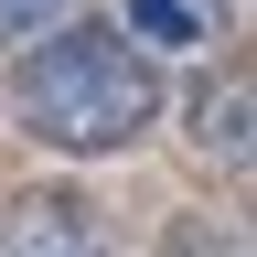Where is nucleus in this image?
<instances>
[{"instance_id":"nucleus-1","label":"nucleus","mask_w":257,"mask_h":257,"mask_svg":"<svg viewBox=\"0 0 257 257\" xmlns=\"http://www.w3.org/2000/svg\"><path fill=\"white\" fill-rule=\"evenodd\" d=\"M11 107H22V128H32L43 150L96 161V150H128V140L161 118V64L128 43L118 22H54L43 43L22 54Z\"/></svg>"},{"instance_id":"nucleus-2","label":"nucleus","mask_w":257,"mask_h":257,"mask_svg":"<svg viewBox=\"0 0 257 257\" xmlns=\"http://www.w3.org/2000/svg\"><path fill=\"white\" fill-rule=\"evenodd\" d=\"M0 257H118V246H107V225H96L86 193H32L22 225L0 236Z\"/></svg>"},{"instance_id":"nucleus-3","label":"nucleus","mask_w":257,"mask_h":257,"mask_svg":"<svg viewBox=\"0 0 257 257\" xmlns=\"http://www.w3.org/2000/svg\"><path fill=\"white\" fill-rule=\"evenodd\" d=\"M193 140H204L214 161H246V75H225L193 96Z\"/></svg>"},{"instance_id":"nucleus-4","label":"nucleus","mask_w":257,"mask_h":257,"mask_svg":"<svg viewBox=\"0 0 257 257\" xmlns=\"http://www.w3.org/2000/svg\"><path fill=\"white\" fill-rule=\"evenodd\" d=\"M225 0H128V22L118 32H140V43H204Z\"/></svg>"},{"instance_id":"nucleus-5","label":"nucleus","mask_w":257,"mask_h":257,"mask_svg":"<svg viewBox=\"0 0 257 257\" xmlns=\"http://www.w3.org/2000/svg\"><path fill=\"white\" fill-rule=\"evenodd\" d=\"M161 257H246V225L236 214H172Z\"/></svg>"},{"instance_id":"nucleus-6","label":"nucleus","mask_w":257,"mask_h":257,"mask_svg":"<svg viewBox=\"0 0 257 257\" xmlns=\"http://www.w3.org/2000/svg\"><path fill=\"white\" fill-rule=\"evenodd\" d=\"M64 11H75V0H0V43H43Z\"/></svg>"}]
</instances>
